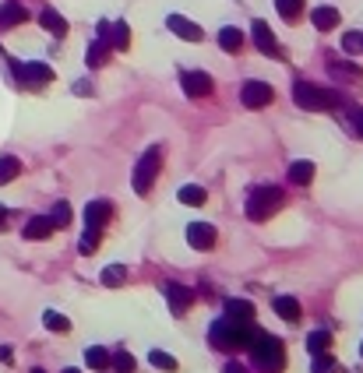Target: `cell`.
Listing matches in <instances>:
<instances>
[{"label":"cell","instance_id":"obj_8","mask_svg":"<svg viewBox=\"0 0 363 373\" xmlns=\"http://www.w3.org/2000/svg\"><path fill=\"white\" fill-rule=\"evenodd\" d=\"M14 78L21 85H50L53 82V67L50 64H11Z\"/></svg>","mask_w":363,"mask_h":373},{"label":"cell","instance_id":"obj_36","mask_svg":"<svg viewBox=\"0 0 363 373\" xmlns=\"http://www.w3.org/2000/svg\"><path fill=\"white\" fill-rule=\"evenodd\" d=\"M342 50H346V53H360V50H363V35H357V32L342 35Z\"/></svg>","mask_w":363,"mask_h":373},{"label":"cell","instance_id":"obj_12","mask_svg":"<svg viewBox=\"0 0 363 373\" xmlns=\"http://www.w3.org/2000/svg\"><path fill=\"white\" fill-rule=\"evenodd\" d=\"M166 303H170V310L177 317H183L190 310V303H194V292L187 285H180V282H166Z\"/></svg>","mask_w":363,"mask_h":373},{"label":"cell","instance_id":"obj_10","mask_svg":"<svg viewBox=\"0 0 363 373\" xmlns=\"http://www.w3.org/2000/svg\"><path fill=\"white\" fill-rule=\"evenodd\" d=\"M99 39H106L113 50H127L131 46V28H127V21H102L99 25Z\"/></svg>","mask_w":363,"mask_h":373},{"label":"cell","instance_id":"obj_42","mask_svg":"<svg viewBox=\"0 0 363 373\" xmlns=\"http://www.w3.org/2000/svg\"><path fill=\"white\" fill-rule=\"evenodd\" d=\"M360 356H363V345H360Z\"/></svg>","mask_w":363,"mask_h":373},{"label":"cell","instance_id":"obj_29","mask_svg":"<svg viewBox=\"0 0 363 373\" xmlns=\"http://www.w3.org/2000/svg\"><path fill=\"white\" fill-rule=\"evenodd\" d=\"M85 363H89L92 370H106V367H109V352H106V349H99V345H92V349H85Z\"/></svg>","mask_w":363,"mask_h":373},{"label":"cell","instance_id":"obj_39","mask_svg":"<svg viewBox=\"0 0 363 373\" xmlns=\"http://www.w3.org/2000/svg\"><path fill=\"white\" fill-rule=\"evenodd\" d=\"M4 218H7V211H4V208H0V226H4Z\"/></svg>","mask_w":363,"mask_h":373},{"label":"cell","instance_id":"obj_35","mask_svg":"<svg viewBox=\"0 0 363 373\" xmlns=\"http://www.w3.org/2000/svg\"><path fill=\"white\" fill-rule=\"evenodd\" d=\"M310 373H335V360H332L328 352L314 356V367H310Z\"/></svg>","mask_w":363,"mask_h":373},{"label":"cell","instance_id":"obj_19","mask_svg":"<svg viewBox=\"0 0 363 373\" xmlns=\"http://www.w3.org/2000/svg\"><path fill=\"white\" fill-rule=\"evenodd\" d=\"M53 233V218L50 215H36L28 226H25V240H46Z\"/></svg>","mask_w":363,"mask_h":373},{"label":"cell","instance_id":"obj_20","mask_svg":"<svg viewBox=\"0 0 363 373\" xmlns=\"http://www.w3.org/2000/svg\"><path fill=\"white\" fill-rule=\"evenodd\" d=\"M39 21H43V28H50L57 39H60V35H67V21L60 18V11H53V7H43Z\"/></svg>","mask_w":363,"mask_h":373},{"label":"cell","instance_id":"obj_17","mask_svg":"<svg viewBox=\"0 0 363 373\" xmlns=\"http://www.w3.org/2000/svg\"><path fill=\"white\" fill-rule=\"evenodd\" d=\"M21 21H28V11L18 0H4V7H0V28H14Z\"/></svg>","mask_w":363,"mask_h":373},{"label":"cell","instance_id":"obj_30","mask_svg":"<svg viewBox=\"0 0 363 373\" xmlns=\"http://www.w3.org/2000/svg\"><path fill=\"white\" fill-rule=\"evenodd\" d=\"M18 173H21V162H18L14 155H4V159H0V186L11 184Z\"/></svg>","mask_w":363,"mask_h":373},{"label":"cell","instance_id":"obj_28","mask_svg":"<svg viewBox=\"0 0 363 373\" xmlns=\"http://www.w3.org/2000/svg\"><path fill=\"white\" fill-rule=\"evenodd\" d=\"M177 197H180V204H190V208H201L208 194H205L201 186H194V184H190V186H180V194H177Z\"/></svg>","mask_w":363,"mask_h":373},{"label":"cell","instance_id":"obj_38","mask_svg":"<svg viewBox=\"0 0 363 373\" xmlns=\"http://www.w3.org/2000/svg\"><path fill=\"white\" fill-rule=\"evenodd\" d=\"M222 373H247V367H244V363H226Z\"/></svg>","mask_w":363,"mask_h":373},{"label":"cell","instance_id":"obj_9","mask_svg":"<svg viewBox=\"0 0 363 373\" xmlns=\"http://www.w3.org/2000/svg\"><path fill=\"white\" fill-rule=\"evenodd\" d=\"M251 35H254V46H258L261 53L282 60V46H278V39H275V32H272L269 21H254V25H251Z\"/></svg>","mask_w":363,"mask_h":373},{"label":"cell","instance_id":"obj_33","mask_svg":"<svg viewBox=\"0 0 363 373\" xmlns=\"http://www.w3.org/2000/svg\"><path fill=\"white\" fill-rule=\"evenodd\" d=\"M148 360H152V367H159V370H166V373H177V367H180L170 352H159V349H152V356H148Z\"/></svg>","mask_w":363,"mask_h":373},{"label":"cell","instance_id":"obj_31","mask_svg":"<svg viewBox=\"0 0 363 373\" xmlns=\"http://www.w3.org/2000/svg\"><path fill=\"white\" fill-rule=\"evenodd\" d=\"M328 67H332V74H335V78H346V82H360V67H357V64H339V60H332Z\"/></svg>","mask_w":363,"mask_h":373},{"label":"cell","instance_id":"obj_41","mask_svg":"<svg viewBox=\"0 0 363 373\" xmlns=\"http://www.w3.org/2000/svg\"><path fill=\"white\" fill-rule=\"evenodd\" d=\"M64 373H78V370H64Z\"/></svg>","mask_w":363,"mask_h":373},{"label":"cell","instance_id":"obj_34","mask_svg":"<svg viewBox=\"0 0 363 373\" xmlns=\"http://www.w3.org/2000/svg\"><path fill=\"white\" fill-rule=\"evenodd\" d=\"M109 367H113L117 373H134L138 363H134V356H131V352H117V356H109Z\"/></svg>","mask_w":363,"mask_h":373},{"label":"cell","instance_id":"obj_21","mask_svg":"<svg viewBox=\"0 0 363 373\" xmlns=\"http://www.w3.org/2000/svg\"><path fill=\"white\" fill-rule=\"evenodd\" d=\"M219 46H222L226 53H237V50H244V28H233V25H226V28L219 32Z\"/></svg>","mask_w":363,"mask_h":373},{"label":"cell","instance_id":"obj_25","mask_svg":"<svg viewBox=\"0 0 363 373\" xmlns=\"http://www.w3.org/2000/svg\"><path fill=\"white\" fill-rule=\"evenodd\" d=\"M275 7H278V14H282L286 21H296V18L303 14L307 0H275Z\"/></svg>","mask_w":363,"mask_h":373},{"label":"cell","instance_id":"obj_16","mask_svg":"<svg viewBox=\"0 0 363 373\" xmlns=\"http://www.w3.org/2000/svg\"><path fill=\"white\" fill-rule=\"evenodd\" d=\"M310 21H314V28H318V32H332V28H339L342 14H339L335 7H328V4H325V7H314V11H310Z\"/></svg>","mask_w":363,"mask_h":373},{"label":"cell","instance_id":"obj_11","mask_svg":"<svg viewBox=\"0 0 363 373\" xmlns=\"http://www.w3.org/2000/svg\"><path fill=\"white\" fill-rule=\"evenodd\" d=\"M180 85L190 99H205V95H212V89H215V82H212L205 71H187L180 78Z\"/></svg>","mask_w":363,"mask_h":373},{"label":"cell","instance_id":"obj_27","mask_svg":"<svg viewBox=\"0 0 363 373\" xmlns=\"http://www.w3.org/2000/svg\"><path fill=\"white\" fill-rule=\"evenodd\" d=\"M307 349H310L314 356L328 352V349H332V335H328V331H310V338H307Z\"/></svg>","mask_w":363,"mask_h":373},{"label":"cell","instance_id":"obj_3","mask_svg":"<svg viewBox=\"0 0 363 373\" xmlns=\"http://www.w3.org/2000/svg\"><path fill=\"white\" fill-rule=\"evenodd\" d=\"M293 102L300 106V109H332V106H339L342 102V95L332 92V89H321V85H310V82H296L293 85Z\"/></svg>","mask_w":363,"mask_h":373},{"label":"cell","instance_id":"obj_13","mask_svg":"<svg viewBox=\"0 0 363 373\" xmlns=\"http://www.w3.org/2000/svg\"><path fill=\"white\" fill-rule=\"evenodd\" d=\"M187 243H190L194 250H212V247H215V226H208V222H190V226H187Z\"/></svg>","mask_w":363,"mask_h":373},{"label":"cell","instance_id":"obj_6","mask_svg":"<svg viewBox=\"0 0 363 373\" xmlns=\"http://www.w3.org/2000/svg\"><path fill=\"white\" fill-rule=\"evenodd\" d=\"M278 208H282V190H278V186H258V190H251V197H247V215H251L254 222L272 218Z\"/></svg>","mask_w":363,"mask_h":373},{"label":"cell","instance_id":"obj_22","mask_svg":"<svg viewBox=\"0 0 363 373\" xmlns=\"http://www.w3.org/2000/svg\"><path fill=\"white\" fill-rule=\"evenodd\" d=\"M289 180L296 186H307L314 180V162H307V159H300V162H293L289 166Z\"/></svg>","mask_w":363,"mask_h":373},{"label":"cell","instance_id":"obj_1","mask_svg":"<svg viewBox=\"0 0 363 373\" xmlns=\"http://www.w3.org/2000/svg\"><path fill=\"white\" fill-rule=\"evenodd\" d=\"M258 335H261V328H254V321H251V324H233V321L222 317V321H215V324L208 328V342H212V349H219V352L251 349Z\"/></svg>","mask_w":363,"mask_h":373},{"label":"cell","instance_id":"obj_14","mask_svg":"<svg viewBox=\"0 0 363 373\" xmlns=\"http://www.w3.org/2000/svg\"><path fill=\"white\" fill-rule=\"evenodd\" d=\"M166 25H170V32H173L177 39H187V43H201V39H205V32H201L190 18H183V14H170Z\"/></svg>","mask_w":363,"mask_h":373},{"label":"cell","instance_id":"obj_15","mask_svg":"<svg viewBox=\"0 0 363 373\" xmlns=\"http://www.w3.org/2000/svg\"><path fill=\"white\" fill-rule=\"evenodd\" d=\"M226 321H233V324H251V321H254V303H251V299H226Z\"/></svg>","mask_w":363,"mask_h":373},{"label":"cell","instance_id":"obj_32","mask_svg":"<svg viewBox=\"0 0 363 373\" xmlns=\"http://www.w3.org/2000/svg\"><path fill=\"white\" fill-rule=\"evenodd\" d=\"M50 218H53V229H64V226H71V204H67V201H57Z\"/></svg>","mask_w":363,"mask_h":373},{"label":"cell","instance_id":"obj_26","mask_svg":"<svg viewBox=\"0 0 363 373\" xmlns=\"http://www.w3.org/2000/svg\"><path fill=\"white\" fill-rule=\"evenodd\" d=\"M102 285H109V289H117V285H124L127 282V268L124 265H109V268H102Z\"/></svg>","mask_w":363,"mask_h":373},{"label":"cell","instance_id":"obj_2","mask_svg":"<svg viewBox=\"0 0 363 373\" xmlns=\"http://www.w3.org/2000/svg\"><path fill=\"white\" fill-rule=\"evenodd\" d=\"M251 360H254V367L261 373H282V367H286V349H282L278 338L261 331L254 338V345H251Z\"/></svg>","mask_w":363,"mask_h":373},{"label":"cell","instance_id":"obj_18","mask_svg":"<svg viewBox=\"0 0 363 373\" xmlns=\"http://www.w3.org/2000/svg\"><path fill=\"white\" fill-rule=\"evenodd\" d=\"M275 313H278L282 321L296 324V321L303 317V306H300V299H293V296H278V299H275Z\"/></svg>","mask_w":363,"mask_h":373},{"label":"cell","instance_id":"obj_23","mask_svg":"<svg viewBox=\"0 0 363 373\" xmlns=\"http://www.w3.org/2000/svg\"><path fill=\"white\" fill-rule=\"evenodd\" d=\"M109 53H113V46L106 43V39H95L89 46V67H102V64H109Z\"/></svg>","mask_w":363,"mask_h":373},{"label":"cell","instance_id":"obj_24","mask_svg":"<svg viewBox=\"0 0 363 373\" xmlns=\"http://www.w3.org/2000/svg\"><path fill=\"white\" fill-rule=\"evenodd\" d=\"M43 324H46L50 331H57V335H67V331H71V321H67L64 313H57V310H46V313H43Z\"/></svg>","mask_w":363,"mask_h":373},{"label":"cell","instance_id":"obj_37","mask_svg":"<svg viewBox=\"0 0 363 373\" xmlns=\"http://www.w3.org/2000/svg\"><path fill=\"white\" fill-rule=\"evenodd\" d=\"M350 123H353V130L363 138V109H353V113H350Z\"/></svg>","mask_w":363,"mask_h":373},{"label":"cell","instance_id":"obj_40","mask_svg":"<svg viewBox=\"0 0 363 373\" xmlns=\"http://www.w3.org/2000/svg\"><path fill=\"white\" fill-rule=\"evenodd\" d=\"M32 373H46V370H32Z\"/></svg>","mask_w":363,"mask_h":373},{"label":"cell","instance_id":"obj_4","mask_svg":"<svg viewBox=\"0 0 363 373\" xmlns=\"http://www.w3.org/2000/svg\"><path fill=\"white\" fill-rule=\"evenodd\" d=\"M159 166H163V148H159V145L145 148L141 159H138V166H134V194L145 197V194L152 190L156 177H159Z\"/></svg>","mask_w":363,"mask_h":373},{"label":"cell","instance_id":"obj_7","mask_svg":"<svg viewBox=\"0 0 363 373\" xmlns=\"http://www.w3.org/2000/svg\"><path fill=\"white\" fill-rule=\"evenodd\" d=\"M275 99V92H272V85L269 82H244V89H240V102L247 106V109H261V106H269Z\"/></svg>","mask_w":363,"mask_h":373},{"label":"cell","instance_id":"obj_5","mask_svg":"<svg viewBox=\"0 0 363 373\" xmlns=\"http://www.w3.org/2000/svg\"><path fill=\"white\" fill-rule=\"evenodd\" d=\"M106 222H109V204H106V201H89V204H85V236H82V254H92V250H95V243H99V236H102Z\"/></svg>","mask_w":363,"mask_h":373}]
</instances>
